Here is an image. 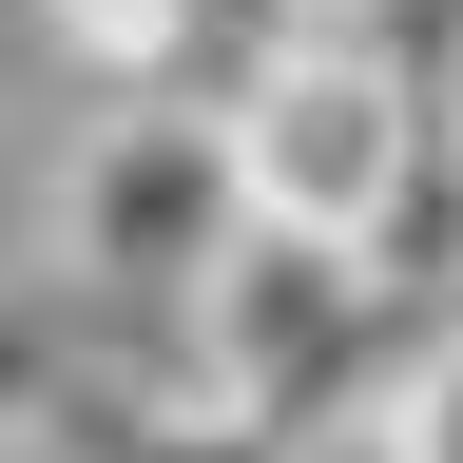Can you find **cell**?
Returning <instances> with one entry per match:
<instances>
[{
    "label": "cell",
    "mask_w": 463,
    "mask_h": 463,
    "mask_svg": "<svg viewBox=\"0 0 463 463\" xmlns=\"http://www.w3.org/2000/svg\"><path fill=\"white\" fill-rule=\"evenodd\" d=\"M444 78L425 58H386L367 20H309L289 58H251L213 116V155H232V232H289V251H347L367 270L386 251V213H405V174L444 155Z\"/></svg>",
    "instance_id": "obj_1"
},
{
    "label": "cell",
    "mask_w": 463,
    "mask_h": 463,
    "mask_svg": "<svg viewBox=\"0 0 463 463\" xmlns=\"http://www.w3.org/2000/svg\"><path fill=\"white\" fill-rule=\"evenodd\" d=\"M232 251V155H213V116H174V97H116L78 155H58V270L116 289V309H174Z\"/></svg>",
    "instance_id": "obj_2"
},
{
    "label": "cell",
    "mask_w": 463,
    "mask_h": 463,
    "mask_svg": "<svg viewBox=\"0 0 463 463\" xmlns=\"http://www.w3.org/2000/svg\"><path fill=\"white\" fill-rule=\"evenodd\" d=\"M39 463H309V444H270L251 405H213L194 367H78L39 405Z\"/></svg>",
    "instance_id": "obj_3"
},
{
    "label": "cell",
    "mask_w": 463,
    "mask_h": 463,
    "mask_svg": "<svg viewBox=\"0 0 463 463\" xmlns=\"http://www.w3.org/2000/svg\"><path fill=\"white\" fill-rule=\"evenodd\" d=\"M39 39L78 58L97 97H155V78H174V39H194V0H39Z\"/></svg>",
    "instance_id": "obj_4"
},
{
    "label": "cell",
    "mask_w": 463,
    "mask_h": 463,
    "mask_svg": "<svg viewBox=\"0 0 463 463\" xmlns=\"http://www.w3.org/2000/svg\"><path fill=\"white\" fill-rule=\"evenodd\" d=\"M367 463H463V309L367 386Z\"/></svg>",
    "instance_id": "obj_5"
},
{
    "label": "cell",
    "mask_w": 463,
    "mask_h": 463,
    "mask_svg": "<svg viewBox=\"0 0 463 463\" xmlns=\"http://www.w3.org/2000/svg\"><path fill=\"white\" fill-rule=\"evenodd\" d=\"M58 386H78V347H58V309L0 270V444H39V405H58Z\"/></svg>",
    "instance_id": "obj_6"
},
{
    "label": "cell",
    "mask_w": 463,
    "mask_h": 463,
    "mask_svg": "<svg viewBox=\"0 0 463 463\" xmlns=\"http://www.w3.org/2000/svg\"><path fill=\"white\" fill-rule=\"evenodd\" d=\"M289 20H367V39H386V20H405V0H289Z\"/></svg>",
    "instance_id": "obj_7"
}]
</instances>
